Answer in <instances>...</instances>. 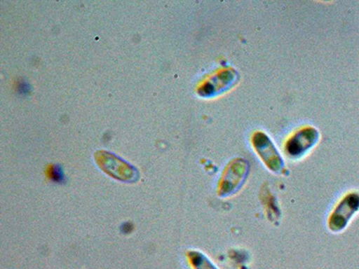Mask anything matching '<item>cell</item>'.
Wrapping results in <instances>:
<instances>
[{
	"mask_svg": "<svg viewBox=\"0 0 359 269\" xmlns=\"http://www.w3.org/2000/svg\"><path fill=\"white\" fill-rule=\"evenodd\" d=\"M19 89H20L22 92H28L29 86L27 84H25V83H22V84L20 85V88H19Z\"/></svg>",
	"mask_w": 359,
	"mask_h": 269,
	"instance_id": "8",
	"label": "cell"
},
{
	"mask_svg": "<svg viewBox=\"0 0 359 269\" xmlns=\"http://www.w3.org/2000/svg\"><path fill=\"white\" fill-rule=\"evenodd\" d=\"M358 210L359 194L351 192L346 195L330 214L328 228L332 233H341L347 227L349 221Z\"/></svg>",
	"mask_w": 359,
	"mask_h": 269,
	"instance_id": "3",
	"label": "cell"
},
{
	"mask_svg": "<svg viewBox=\"0 0 359 269\" xmlns=\"http://www.w3.org/2000/svg\"><path fill=\"white\" fill-rule=\"evenodd\" d=\"M188 257L194 269H219L206 255L200 251H190Z\"/></svg>",
	"mask_w": 359,
	"mask_h": 269,
	"instance_id": "6",
	"label": "cell"
},
{
	"mask_svg": "<svg viewBox=\"0 0 359 269\" xmlns=\"http://www.w3.org/2000/svg\"><path fill=\"white\" fill-rule=\"evenodd\" d=\"M51 178H53V181H63V172L62 170L60 169V166H54L53 169H51Z\"/></svg>",
	"mask_w": 359,
	"mask_h": 269,
	"instance_id": "7",
	"label": "cell"
},
{
	"mask_svg": "<svg viewBox=\"0 0 359 269\" xmlns=\"http://www.w3.org/2000/svg\"><path fill=\"white\" fill-rule=\"evenodd\" d=\"M237 74L233 69L220 70L210 81L205 83L200 90L203 96H212L226 91L236 81Z\"/></svg>",
	"mask_w": 359,
	"mask_h": 269,
	"instance_id": "5",
	"label": "cell"
},
{
	"mask_svg": "<svg viewBox=\"0 0 359 269\" xmlns=\"http://www.w3.org/2000/svg\"><path fill=\"white\" fill-rule=\"evenodd\" d=\"M319 139L318 131L312 127H303L290 137L285 145V151L291 157H300L316 145Z\"/></svg>",
	"mask_w": 359,
	"mask_h": 269,
	"instance_id": "4",
	"label": "cell"
},
{
	"mask_svg": "<svg viewBox=\"0 0 359 269\" xmlns=\"http://www.w3.org/2000/svg\"><path fill=\"white\" fill-rule=\"evenodd\" d=\"M249 165L245 160L237 158L224 168L219 186V195L227 198L241 188L248 174Z\"/></svg>",
	"mask_w": 359,
	"mask_h": 269,
	"instance_id": "1",
	"label": "cell"
},
{
	"mask_svg": "<svg viewBox=\"0 0 359 269\" xmlns=\"http://www.w3.org/2000/svg\"><path fill=\"white\" fill-rule=\"evenodd\" d=\"M252 144L255 152L269 171L275 174L283 172L285 169L283 159L267 134L264 132L253 134Z\"/></svg>",
	"mask_w": 359,
	"mask_h": 269,
	"instance_id": "2",
	"label": "cell"
}]
</instances>
